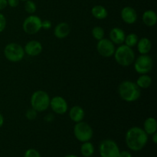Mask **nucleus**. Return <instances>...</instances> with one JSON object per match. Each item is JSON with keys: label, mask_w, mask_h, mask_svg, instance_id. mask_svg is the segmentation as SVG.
<instances>
[{"label": "nucleus", "mask_w": 157, "mask_h": 157, "mask_svg": "<svg viewBox=\"0 0 157 157\" xmlns=\"http://www.w3.org/2000/svg\"><path fill=\"white\" fill-rule=\"evenodd\" d=\"M118 94L122 100L127 102H134L141 96L140 88L135 82L124 81L118 86Z\"/></svg>", "instance_id": "f03ea898"}, {"label": "nucleus", "mask_w": 157, "mask_h": 157, "mask_svg": "<svg viewBox=\"0 0 157 157\" xmlns=\"http://www.w3.org/2000/svg\"><path fill=\"white\" fill-rule=\"evenodd\" d=\"M36 4L33 1H32V0H27V1H25V12L27 13L32 15V14H34L36 12Z\"/></svg>", "instance_id": "393cba45"}, {"label": "nucleus", "mask_w": 157, "mask_h": 157, "mask_svg": "<svg viewBox=\"0 0 157 157\" xmlns=\"http://www.w3.org/2000/svg\"><path fill=\"white\" fill-rule=\"evenodd\" d=\"M92 36L94 39L99 40L102 39V38H104V35H105V32H104V29L101 26H95V27L93 28L92 29Z\"/></svg>", "instance_id": "b1692460"}, {"label": "nucleus", "mask_w": 157, "mask_h": 157, "mask_svg": "<svg viewBox=\"0 0 157 157\" xmlns=\"http://www.w3.org/2000/svg\"><path fill=\"white\" fill-rule=\"evenodd\" d=\"M91 14L96 19L103 20L107 18L108 15V12L104 6L97 5L91 9Z\"/></svg>", "instance_id": "6ab92c4d"}, {"label": "nucleus", "mask_w": 157, "mask_h": 157, "mask_svg": "<svg viewBox=\"0 0 157 157\" xmlns=\"http://www.w3.org/2000/svg\"><path fill=\"white\" fill-rule=\"evenodd\" d=\"M138 41H139V38H138L136 34L130 33L127 35H126L125 40H124V44L133 48L134 46L136 45Z\"/></svg>", "instance_id": "5701e85b"}, {"label": "nucleus", "mask_w": 157, "mask_h": 157, "mask_svg": "<svg viewBox=\"0 0 157 157\" xmlns=\"http://www.w3.org/2000/svg\"><path fill=\"white\" fill-rule=\"evenodd\" d=\"M74 134L75 138L81 143L90 141L94 135V131L92 127L87 123L81 121L75 123L74 127Z\"/></svg>", "instance_id": "423d86ee"}, {"label": "nucleus", "mask_w": 157, "mask_h": 157, "mask_svg": "<svg viewBox=\"0 0 157 157\" xmlns=\"http://www.w3.org/2000/svg\"><path fill=\"white\" fill-rule=\"evenodd\" d=\"M84 115H85L84 110L81 106L75 105L69 110V117L75 123L82 121L84 118Z\"/></svg>", "instance_id": "dca6fc26"}, {"label": "nucleus", "mask_w": 157, "mask_h": 157, "mask_svg": "<svg viewBox=\"0 0 157 157\" xmlns=\"http://www.w3.org/2000/svg\"><path fill=\"white\" fill-rule=\"evenodd\" d=\"M152 82L153 81H152L151 77L146 74V75H141L138 78L136 81V84L140 89H147L151 86Z\"/></svg>", "instance_id": "412c9836"}, {"label": "nucleus", "mask_w": 157, "mask_h": 157, "mask_svg": "<svg viewBox=\"0 0 157 157\" xmlns=\"http://www.w3.org/2000/svg\"><path fill=\"white\" fill-rule=\"evenodd\" d=\"M64 157H78V156H76V155L71 154V155H67V156H64Z\"/></svg>", "instance_id": "f704fd0d"}, {"label": "nucleus", "mask_w": 157, "mask_h": 157, "mask_svg": "<svg viewBox=\"0 0 157 157\" xmlns=\"http://www.w3.org/2000/svg\"><path fill=\"white\" fill-rule=\"evenodd\" d=\"M6 18L2 13L0 12V33L6 29Z\"/></svg>", "instance_id": "cd10ccee"}, {"label": "nucleus", "mask_w": 157, "mask_h": 157, "mask_svg": "<svg viewBox=\"0 0 157 157\" xmlns=\"http://www.w3.org/2000/svg\"><path fill=\"white\" fill-rule=\"evenodd\" d=\"M136 46L140 55H148L152 49V42L148 38H142L139 39Z\"/></svg>", "instance_id": "f3484780"}, {"label": "nucleus", "mask_w": 157, "mask_h": 157, "mask_svg": "<svg viewBox=\"0 0 157 157\" xmlns=\"http://www.w3.org/2000/svg\"><path fill=\"white\" fill-rule=\"evenodd\" d=\"M71 32V28L67 23L61 22L55 26L54 29V35L58 39H63L68 36Z\"/></svg>", "instance_id": "2eb2a0df"}, {"label": "nucleus", "mask_w": 157, "mask_h": 157, "mask_svg": "<svg viewBox=\"0 0 157 157\" xmlns=\"http://www.w3.org/2000/svg\"><path fill=\"white\" fill-rule=\"evenodd\" d=\"M81 153L84 157H90L94 153V147L90 141L84 142L81 147Z\"/></svg>", "instance_id": "4be33fe9"}, {"label": "nucleus", "mask_w": 157, "mask_h": 157, "mask_svg": "<svg viewBox=\"0 0 157 157\" xmlns=\"http://www.w3.org/2000/svg\"><path fill=\"white\" fill-rule=\"evenodd\" d=\"M49 107L56 114L63 115L68 110V104L67 101L61 96H55L50 101Z\"/></svg>", "instance_id": "9b49d317"}, {"label": "nucleus", "mask_w": 157, "mask_h": 157, "mask_svg": "<svg viewBox=\"0 0 157 157\" xmlns=\"http://www.w3.org/2000/svg\"><path fill=\"white\" fill-rule=\"evenodd\" d=\"M8 6L7 0H0V11L3 10Z\"/></svg>", "instance_id": "2f4dec72"}, {"label": "nucleus", "mask_w": 157, "mask_h": 157, "mask_svg": "<svg viewBox=\"0 0 157 157\" xmlns=\"http://www.w3.org/2000/svg\"><path fill=\"white\" fill-rule=\"evenodd\" d=\"M125 37V32L121 28H113L110 32V40L114 44H124Z\"/></svg>", "instance_id": "4468645a"}, {"label": "nucleus", "mask_w": 157, "mask_h": 157, "mask_svg": "<svg viewBox=\"0 0 157 157\" xmlns=\"http://www.w3.org/2000/svg\"><path fill=\"white\" fill-rule=\"evenodd\" d=\"M24 48L17 43H9L4 48V55L8 61L11 62H19L24 58Z\"/></svg>", "instance_id": "39448f33"}, {"label": "nucleus", "mask_w": 157, "mask_h": 157, "mask_svg": "<svg viewBox=\"0 0 157 157\" xmlns=\"http://www.w3.org/2000/svg\"><path fill=\"white\" fill-rule=\"evenodd\" d=\"M99 153L101 157H118L120 149L113 140L106 139L100 144Z\"/></svg>", "instance_id": "0eeeda50"}, {"label": "nucleus", "mask_w": 157, "mask_h": 157, "mask_svg": "<svg viewBox=\"0 0 157 157\" xmlns=\"http://www.w3.org/2000/svg\"><path fill=\"white\" fill-rule=\"evenodd\" d=\"M143 22L149 27L154 26L157 22V15L153 10H147L142 15Z\"/></svg>", "instance_id": "a211bd4d"}, {"label": "nucleus", "mask_w": 157, "mask_h": 157, "mask_svg": "<svg viewBox=\"0 0 157 157\" xmlns=\"http://www.w3.org/2000/svg\"><path fill=\"white\" fill-rule=\"evenodd\" d=\"M37 113L38 112L34 110V109H29L25 113V117L29 121H33V120H35L37 117Z\"/></svg>", "instance_id": "bb28decb"}, {"label": "nucleus", "mask_w": 157, "mask_h": 157, "mask_svg": "<svg viewBox=\"0 0 157 157\" xmlns=\"http://www.w3.org/2000/svg\"><path fill=\"white\" fill-rule=\"evenodd\" d=\"M42 20L35 15H31L24 20L22 29L28 35H35L41 29Z\"/></svg>", "instance_id": "1a4fd4ad"}, {"label": "nucleus", "mask_w": 157, "mask_h": 157, "mask_svg": "<svg viewBox=\"0 0 157 157\" xmlns=\"http://www.w3.org/2000/svg\"><path fill=\"white\" fill-rule=\"evenodd\" d=\"M118 157H132L131 153L130 152L127 151V150H123V151H120Z\"/></svg>", "instance_id": "7c9ffc66"}, {"label": "nucleus", "mask_w": 157, "mask_h": 157, "mask_svg": "<svg viewBox=\"0 0 157 157\" xmlns=\"http://www.w3.org/2000/svg\"><path fill=\"white\" fill-rule=\"evenodd\" d=\"M144 130L148 135H152L157 131L156 120L154 117H148L144 124Z\"/></svg>", "instance_id": "aec40b11"}, {"label": "nucleus", "mask_w": 157, "mask_h": 157, "mask_svg": "<svg viewBox=\"0 0 157 157\" xmlns=\"http://www.w3.org/2000/svg\"><path fill=\"white\" fill-rule=\"evenodd\" d=\"M121 16L123 21L128 25L134 24L137 20L136 11L130 6H126L123 8L121 12Z\"/></svg>", "instance_id": "ddd939ff"}, {"label": "nucleus", "mask_w": 157, "mask_h": 157, "mask_svg": "<svg viewBox=\"0 0 157 157\" xmlns=\"http://www.w3.org/2000/svg\"><path fill=\"white\" fill-rule=\"evenodd\" d=\"M52 23L50 20H44L41 21V29H44V30H48L52 28Z\"/></svg>", "instance_id": "c85d7f7f"}, {"label": "nucleus", "mask_w": 157, "mask_h": 157, "mask_svg": "<svg viewBox=\"0 0 157 157\" xmlns=\"http://www.w3.org/2000/svg\"><path fill=\"white\" fill-rule=\"evenodd\" d=\"M24 157H41V154L38 150L35 149H29L25 151Z\"/></svg>", "instance_id": "a878e982"}, {"label": "nucleus", "mask_w": 157, "mask_h": 157, "mask_svg": "<svg viewBox=\"0 0 157 157\" xmlns=\"http://www.w3.org/2000/svg\"><path fill=\"white\" fill-rule=\"evenodd\" d=\"M3 124H4V117H3L2 114L0 113V128L2 127Z\"/></svg>", "instance_id": "72a5a7b5"}, {"label": "nucleus", "mask_w": 157, "mask_h": 157, "mask_svg": "<svg viewBox=\"0 0 157 157\" xmlns=\"http://www.w3.org/2000/svg\"><path fill=\"white\" fill-rule=\"evenodd\" d=\"M42 44L36 40H32L26 43L24 47L25 53L32 57L38 56L42 52Z\"/></svg>", "instance_id": "f8f14e48"}, {"label": "nucleus", "mask_w": 157, "mask_h": 157, "mask_svg": "<svg viewBox=\"0 0 157 157\" xmlns=\"http://www.w3.org/2000/svg\"><path fill=\"white\" fill-rule=\"evenodd\" d=\"M20 1H22V2H25V1H27V0H20Z\"/></svg>", "instance_id": "c9c22d12"}, {"label": "nucleus", "mask_w": 157, "mask_h": 157, "mask_svg": "<svg viewBox=\"0 0 157 157\" xmlns=\"http://www.w3.org/2000/svg\"><path fill=\"white\" fill-rule=\"evenodd\" d=\"M116 47L115 44L108 38H102L99 40L97 44V51L98 54L104 58H110L113 56Z\"/></svg>", "instance_id": "9d476101"}, {"label": "nucleus", "mask_w": 157, "mask_h": 157, "mask_svg": "<svg viewBox=\"0 0 157 157\" xmlns=\"http://www.w3.org/2000/svg\"><path fill=\"white\" fill-rule=\"evenodd\" d=\"M152 139H153V142L155 144H156L157 143V133H154L153 134H152Z\"/></svg>", "instance_id": "473e14b6"}, {"label": "nucleus", "mask_w": 157, "mask_h": 157, "mask_svg": "<svg viewBox=\"0 0 157 157\" xmlns=\"http://www.w3.org/2000/svg\"><path fill=\"white\" fill-rule=\"evenodd\" d=\"M125 141L130 150L135 152L140 151L147 145L148 142V134L143 128L133 127L126 133Z\"/></svg>", "instance_id": "f257e3e1"}, {"label": "nucleus", "mask_w": 157, "mask_h": 157, "mask_svg": "<svg viewBox=\"0 0 157 157\" xmlns=\"http://www.w3.org/2000/svg\"><path fill=\"white\" fill-rule=\"evenodd\" d=\"M113 55L117 63L123 67H129L134 62L135 53L133 48L124 44L117 48Z\"/></svg>", "instance_id": "7ed1b4c3"}, {"label": "nucleus", "mask_w": 157, "mask_h": 157, "mask_svg": "<svg viewBox=\"0 0 157 157\" xmlns=\"http://www.w3.org/2000/svg\"><path fill=\"white\" fill-rule=\"evenodd\" d=\"M50 101L51 98L47 92L38 90L34 92L31 97V106L37 112H44L49 107Z\"/></svg>", "instance_id": "20e7f679"}, {"label": "nucleus", "mask_w": 157, "mask_h": 157, "mask_svg": "<svg viewBox=\"0 0 157 157\" xmlns=\"http://www.w3.org/2000/svg\"><path fill=\"white\" fill-rule=\"evenodd\" d=\"M134 69L140 75L150 73L153 67V61L148 55H140L134 60Z\"/></svg>", "instance_id": "6e6552de"}, {"label": "nucleus", "mask_w": 157, "mask_h": 157, "mask_svg": "<svg viewBox=\"0 0 157 157\" xmlns=\"http://www.w3.org/2000/svg\"><path fill=\"white\" fill-rule=\"evenodd\" d=\"M20 2V0H7L8 6L12 8H15L18 6Z\"/></svg>", "instance_id": "c756f323"}]
</instances>
